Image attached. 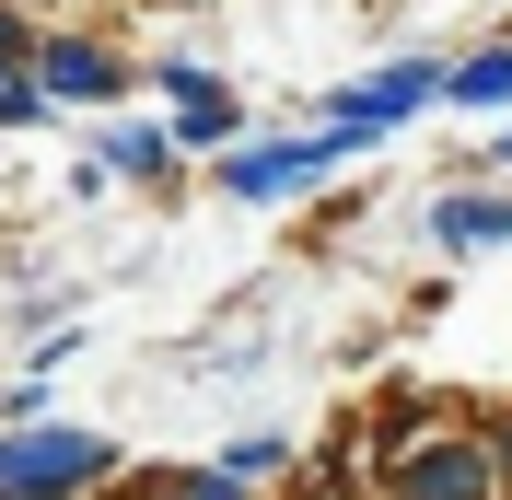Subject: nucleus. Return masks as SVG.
I'll use <instances>...</instances> for the list:
<instances>
[{"instance_id": "6e6552de", "label": "nucleus", "mask_w": 512, "mask_h": 500, "mask_svg": "<svg viewBox=\"0 0 512 500\" xmlns=\"http://www.w3.org/2000/svg\"><path fill=\"white\" fill-rule=\"evenodd\" d=\"M105 163H128V175H152V163H163V140H152V128H105Z\"/></svg>"}, {"instance_id": "f257e3e1", "label": "nucleus", "mask_w": 512, "mask_h": 500, "mask_svg": "<svg viewBox=\"0 0 512 500\" xmlns=\"http://www.w3.org/2000/svg\"><path fill=\"white\" fill-rule=\"evenodd\" d=\"M94 466H105V442H82V431L0 442V500H70V489H82Z\"/></svg>"}, {"instance_id": "7ed1b4c3", "label": "nucleus", "mask_w": 512, "mask_h": 500, "mask_svg": "<svg viewBox=\"0 0 512 500\" xmlns=\"http://www.w3.org/2000/svg\"><path fill=\"white\" fill-rule=\"evenodd\" d=\"M478 489H489V454H466V442H431L396 477V500H478Z\"/></svg>"}, {"instance_id": "20e7f679", "label": "nucleus", "mask_w": 512, "mask_h": 500, "mask_svg": "<svg viewBox=\"0 0 512 500\" xmlns=\"http://www.w3.org/2000/svg\"><path fill=\"white\" fill-rule=\"evenodd\" d=\"M419 94H431V70L396 59V70H373V82H350V94H338V128H384V117H408Z\"/></svg>"}, {"instance_id": "0eeeda50", "label": "nucleus", "mask_w": 512, "mask_h": 500, "mask_svg": "<svg viewBox=\"0 0 512 500\" xmlns=\"http://www.w3.org/2000/svg\"><path fill=\"white\" fill-rule=\"evenodd\" d=\"M454 105H512V47H489V59L454 70Z\"/></svg>"}, {"instance_id": "39448f33", "label": "nucleus", "mask_w": 512, "mask_h": 500, "mask_svg": "<svg viewBox=\"0 0 512 500\" xmlns=\"http://www.w3.org/2000/svg\"><path fill=\"white\" fill-rule=\"evenodd\" d=\"M47 94L105 105V94H117V59H105V47H47Z\"/></svg>"}, {"instance_id": "423d86ee", "label": "nucleus", "mask_w": 512, "mask_h": 500, "mask_svg": "<svg viewBox=\"0 0 512 500\" xmlns=\"http://www.w3.org/2000/svg\"><path fill=\"white\" fill-rule=\"evenodd\" d=\"M443 245H512V198H454V210H443Z\"/></svg>"}, {"instance_id": "f03ea898", "label": "nucleus", "mask_w": 512, "mask_h": 500, "mask_svg": "<svg viewBox=\"0 0 512 500\" xmlns=\"http://www.w3.org/2000/svg\"><path fill=\"white\" fill-rule=\"evenodd\" d=\"M361 128H326V140H291V152H256V163H233V198H291L303 175H326V163L350 152Z\"/></svg>"}]
</instances>
